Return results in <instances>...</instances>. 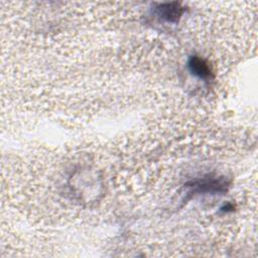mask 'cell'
<instances>
[{
    "instance_id": "obj_1",
    "label": "cell",
    "mask_w": 258,
    "mask_h": 258,
    "mask_svg": "<svg viewBox=\"0 0 258 258\" xmlns=\"http://www.w3.org/2000/svg\"><path fill=\"white\" fill-rule=\"evenodd\" d=\"M191 188L190 194L201 192H223L227 190L229 185L228 181L224 177H205L201 179L192 180L186 184Z\"/></svg>"
},
{
    "instance_id": "obj_2",
    "label": "cell",
    "mask_w": 258,
    "mask_h": 258,
    "mask_svg": "<svg viewBox=\"0 0 258 258\" xmlns=\"http://www.w3.org/2000/svg\"><path fill=\"white\" fill-rule=\"evenodd\" d=\"M156 11L162 19L168 22H177L183 13V7L177 2L163 3L158 5Z\"/></svg>"
},
{
    "instance_id": "obj_3",
    "label": "cell",
    "mask_w": 258,
    "mask_h": 258,
    "mask_svg": "<svg viewBox=\"0 0 258 258\" xmlns=\"http://www.w3.org/2000/svg\"><path fill=\"white\" fill-rule=\"evenodd\" d=\"M188 69L195 76L201 79L208 80L212 78V71L210 69V66L204 58H201L200 56H190V58L188 59Z\"/></svg>"
}]
</instances>
